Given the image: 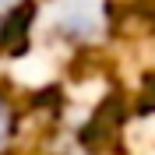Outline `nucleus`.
<instances>
[{"label":"nucleus","mask_w":155,"mask_h":155,"mask_svg":"<svg viewBox=\"0 0 155 155\" xmlns=\"http://www.w3.org/2000/svg\"><path fill=\"white\" fill-rule=\"evenodd\" d=\"M11 4H14V0H0V11H4V7H11Z\"/></svg>","instance_id":"3"},{"label":"nucleus","mask_w":155,"mask_h":155,"mask_svg":"<svg viewBox=\"0 0 155 155\" xmlns=\"http://www.w3.org/2000/svg\"><path fill=\"white\" fill-rule=\"evenodd\" d=\"M7 137H11V106H7V99L0 95V152L7 145Z\"/></svg>","instance_id":"2"},{"label":"nucleus","mask_w":155,"mask_h":155,"mask_svg":"<svg viewBox=\"0 0 155 155\" xmlns=\"http://www.w3.org/2000/svg\"><path fill=\"white\" fill-rule=\"evenodd\" d=\"M49 28L67 42L95 39L106 25L102 0H49Z\"/></svg>","instance_id":"1"}]
</instances>
